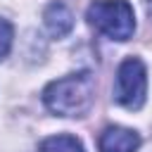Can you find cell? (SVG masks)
Here are the masks:
<instances>
[{
  "instance_id": "obj_5",
  "label": "cell",
  "mask_w": 152,
  "mask_h": 152,
  "mask_svg": "<svg viewBox=\"0 0 152 152\" xmlns=\"http://www.w3.org/2000/svg\"><path fill=\"white\" fill-rule=\"evenodd\" d=\"M43 21H45V28L50 31V36H55V38H62L74 28V14L62 0H55L45 7Z\"/></svg>"
},
{
  "instance_id": "obj_7",
  "label": "cell",
  "mask_w": 152,
  "mask_h": 152,
  "mask_svg": "<svg viewBox=\"0 0 152 152\" xmlns=\"http://www.w3.org/2000/svg\"><path fill=\"white\" fill-rule=\"evenodd\" d=\"M12 38H14L12 24H10L7 19H0V59L10 52V48H12Z\"/></svg>"
},
{
  "instance_id": "obj_2",
  "label": "cell",
  "mask_w": 152,
  "mask_h": 152,
  "mask_svg": "<svg viewBox=\"0 0 152 152\" xmlns=\"http://www.w3.org/2000/svg\"><path fill=\"white\" fill-rule=\"evenodd\" d=\"M86 17L90 26L112 40H128L135 31V14L126 0H95Z\"/></svg>"
},
{
  "instance_id": "obj_6",
  "label": "cell",
  "mask_w": 152,
  "mask_h": 152,
  "mask_svg": "<svg viewBox=\"0 0 152 152\" xmlns=\"http://www.w3.org/2000/svg\"><path fill=\"white\" fill-rule=\"evenodd\" d=\"M40 152H83V145L74 135H50L40 142Z\"/></svg>"
},
{
  "instance_id": "obj_8",
  "label": "cell",
  "mask_w": 152,
  "mask_h": 152,
  "mask_svg": "<svg viewBox=\"0 0 152 152\" xmlns=\"http://www.w3.org/2000/svg\"><path fill=\"white\" fill-rule=\"evenodd\" d=\"M142 2H145V7H147V12L152 14V0H142Z\"/></svg>"
},
{
  "instance_id": "obj_4",
  "label": "cell",
  "mask_w": 152,
  "mask_h": 152,
  "mask_svg": "<svg viewBox=\"0 0 152 152\" xmlns=\"http://www.w3.org/2000/svg\"><path fill=\"white\" fill-rule=\"evenodd\" d=\"M138 145H140V135L135 131L121 128V126H109L97 138L100 152H135Z\"/></svg>"
},
{
  "instance_id": "obj_3",
  "label": "cell",
  "mask_w": 152,
  "mask_h": 152,
  "mask_svg": "<svg viewBox=\"0 0 152 152\" xmlns=\"http://www.w3.org/2000/svg\"><path fill=\"white\" fill-rule=\"evenodd\" d=\"M147 93V71L138 57H128L116 69L114 100L126 109H140Z\"/></svg>"
},
{
  "instance_id": "obj_1",
  "label": "cell",
  "mask_w": 152,
  "mask_h": 152,
  "mask_svg": "<svg viewBox=\"0 0 152 152\" xmlns=\"http://www.w3.org/2000/svg\"><path fill=\"white\" fill-rule=\"evenodd\" d=\"M95 100V78L90 71L69 74L52 81L43 90V102L52 114L59 116H83Z\"/></svg>"
}]
</instances>
